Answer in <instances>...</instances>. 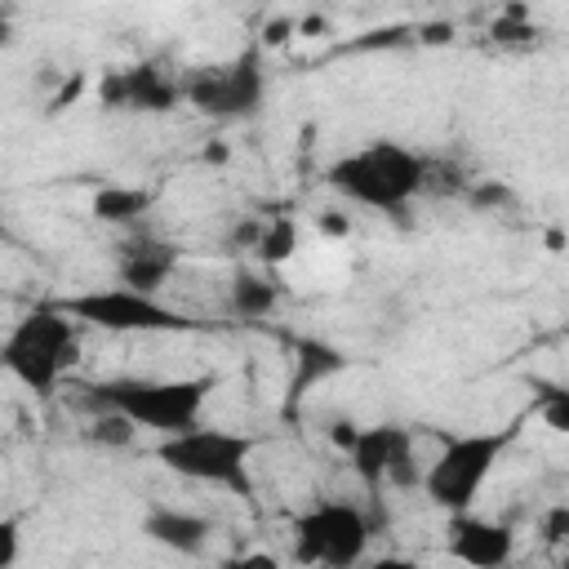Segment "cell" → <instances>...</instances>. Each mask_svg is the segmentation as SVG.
<instances>
[{"mask_svg": "<svg viewBox=\"0 0 569 569\" xmlns=\"http://www.w3.org/2000/svg\"><path fill=\"white\" fill-rule=\"evenodd\" d=\"M133 436H138V427H129L120 413H93L84 427V440H93L102 449H129Z\"/></svg>", "mask_w": 569, "mask_h": 569, "instance_id": "obj_18", "label": "cell"}, {"mask_svg": "<svg viewBox=\"0 0 569 569\" xmlns=\"http://www.w3.org/2000/svg\"><path fill=\"white\" fill-rule=\"evenodd\" d=\"M218 387V373H191V378H102L84 387V405L93 413H120L138 431L178 436L200 427L204 400Z\"/></svg>", "mask_w": 569, "mask_h": 569, "instance_id": "obj_1", "label": "cell"}, {"mask_svg": "<svg viewBox=\"0 0 569 569\" xmlns=\"http://www.w3.org/2000/svg\"><path fill=\"white\" fill-rule=\"evenodd\" d=\"M325 182L342 200H351L360 209L400 213L427 191V160L405 142L373 138V142H365L356 151H342L325 169Z\"/></svg>", "mask_w": 569, "mask_h": 569, "instance_id": "obj_2", "label": "cell"}, {"mask_svg": "<svg viewBox=\"0 0 569 569\" xmlns=\"http://www.w3.org/2000/svg\"><path fill=\"white\" fill-rule=\"evenodd\" d=\"M365 569H422L413 556H373Z\"/></svg>", "mask_w": 569, "mask_h": 569, "instance_id": "obj_24", "label": "cell"}, {"mask_svg": "<svg viewBox=\"0 0 569 569\" xmlns=\"http://www.w3.org/2000/svg\"><path fill=\"white\" fill-rule=\"evenodd\" d=\"M93 218L98 222H111V227H129L138 222L147 209H151V191L147 187H120V182H107L93 191Z\"/></svg>", "mask_w": 569, "mask_h": 569, "instance_id": "obj_16", "label": "cell"}, {"mask_svg": "<svg viewBox=\"0 0 569 569\" xmlns=\"http://www.w3.org/2000/svg\"><path fill=\"white\" fill-rule=\"evenodd\" d=\"M218 569H280V556H271V551H236V556H222Z\"/></svg>", "mask_w": 569, "mask_h": 569, "instance_id": "obj_20", "label": "cell"}, {"mask_svg": "<svg viewBox=\"0 0 569 569\" xmlns=\"http://www.w3.org/2000/svg\"><path fill=\"white\" fill-rule=\"evenodd\" d=\"M338 369H347V356H342L338 347H329V342H320V338H302V342L293 347V382H289V400L298 405L316 382L333 378Z\"/></svg>", "mask_w": 569, "mask_h": 569, "instance_id": "obj_14", "label": "cell"}, {"mask_svg": "<svg viewBox=\"0 0 569 569\" xmlns=\"http://www.w3.org/2000/svg\"><path fill=\"white\" fill-rule=\"evenodd\" d=\"M356 480L378 498L387 485L391 489H413L422 485V467L413 458V431L400 422H369L356 427L351 440L342 445Z\"/></svg>", "mask_w": 569, "mask_h": 569, "instance_id": "obj_9", "label": "cell"}, {"mask_svg": "<svg viewBox=\"0 0 569 569\" xmlns=\"http://www.w3.org/2000/svg\"><path fill=\"white\" fill-rule=\"evenodd\" d=\"M98 98L107 111H173L182 102V76L160 71V62H138L124 71H107L98 80Z\"/></svg>", "mask_w": 569, "mask_h": 569, "instance_id": "obj_10", "label": "cell"}, {"mask_svg": "<svg viewBox=\"0 0 569 569\" xmlns=\"http://www.w3.org/2000/svg\"><path fill=\"white\" fill-rule=\"evenodd\" d=\"M320 231H329V236H342V231H347V218H333V213H325V218H320Z\"/></svg>", "mask_w": 569, "mask_h": 569, "instance_id": "obj_25", "label": "cell"}, {"mask_svg": "<svg viewBox=\"0 0 569 569\" xmlns=\"http://www.w3.org/2000/svg\"><path fill=\"white\" fill-rule=\"evenodd\" d=\"M227 302H231V316H240V320H267L280 302V284L262 271H236Z\"/></svg>", "mask_w": 569, "mask_h": 569, "instance_id": "obj_15", "label": "cell"}, {"mask_svg": "<svg viewBox=\"0 0 569 569\" xmlns=\"http://www.w3.org/2000/svg\"><path fill=\"white\" fill-rule=\"evenodd\" d=\"M445 551L467 569H507L516 556V529L507 520L462 511V516H449Z\"/></svg>", "mask_w": 569, "mask_h": 569, "instance_id": "obj_11", "label": "cell"}, {"mask_svg": "<svg viewBox=\"0 0 569 569\" xmlns=\"http://www.w3.org/2000/svg\"><path fill=\"white\" fill-rule=\"evenodd\" d=\"M253 449H258L253 436H240L227 427H204V422L156 440L160 467H169L173 476H182L191 485L227 489L236 498H253Z\"/></svg>", "mask_w": 569, "mask_h": 569, "instance_id": "obj_4", "label": "cell"}, {"mask_svg": "<svg viewBox=\"0 0 569 569\" xmlns=\"http://www.w3.org/2000/svg\"><path fill=\"white\" fill-rule=\"evenodd\" d=\"M173 271H178V249L151 231H138L116 244V276L133 293L160 298V289L173 280Z\"/></svg>", "mask_w": 569, "mask_h": 569, "instance_id": "obj_12", "label": "cell"}, {"mask_svg": "<svg viewBox=\"0 0 569 569\" xmlns=\"http://www.w3.org/2000/svg\"><path fill=\"white\" fill-rule=\"evenodd\" d=\"M262 98H267V71L258 49H244L227 62L191 67L182 76V102H191L200 116L213 120H244L262 107Z\"/></svg>", "mask_w": 569, "mask_h": 569, "instance_id": "obj_8", "label": "cell"}, {"mask_svg": "<svg viewBox=\"0 0 569 569\" xmlns=\"http://www.w3.org/2000/svg\"><path fill=\"white\" fill-rule=\"evenodd\" d=\"M565 533H569V507H565V502H556V507L547 511V520H542V538H547L551 547H560V542H565Z\"/></svg>", "mask_w": 569, "mask_h": 569, "instance_id": "obj_21", "label": "cell"}, {"mask_svg": "<svg viewBox=\"0 0 569 569\" xmlns=\"http://www.w3.org/2000/svg\"><path fill=\"white\" fill-rule=\"evenodd\" d=\"M547 418H551L556 431H569V400H565V391H551V400H547Z\"/></svg>", "mask_w": 569, "mask_h": 569, "instance_id": "obj_23", "label": "cell"}, {"mask_svg": "<svg viewBox=\"0 0 569 569\" xmlns=\"http://www.w3.org/2000/svg\"><path fill=\"white\" fill-rule=\"evenodd\" d=\"M76 351H80V325L58 302H40L22 311L0 338V369L22 391L44 400L58 391L62 373L76 365Z\"/></svg>", "mask_w": 569, "mask_h": 569, "instance_id": "obj_3", "label": "cell"}, {"mask_svg": "<svg viewBox=\"0 0 569 569\" xmlns=\"http://www.w3.org/2000/svg\"><path fill=\"white\" fill-rule=\"evenodd\" d=\"M253 253L262 258V267H280V262H289V258L298 253V222L284 218V213L271 218V222H262V236H258Z\"/></svg>", "mask_w": 569, "mask_h": 569, "instance_id": "obj_17", "label": "cell"}, {"mask_svg": "<svg viewBox=\"0 0 569 569\" xmlns=\"http://www.w3.org/2000/svg\"><path fill=\"white\" fill-rule=\"evenodd\" d=\"M142 533L164 547V551H178V556H204L209 538H213V525L200 516V511H187V507H173V502H151L142 511Z\"/></svg>", "mask_w": 569, "mask_h": 569, "instance_id": "obj_13", "label": "cell"}, {"mask_svg": "<svg viewBox=\"0 0 569 569\" xmlns=\"http://www.w3.org/2000/svg\"><path fill=\"white\" fill-rule=\"evenodd\" d=\"M18 556H22V520L0 516V569H13Z\"/></svg>", "mask_w": 569, "mask_h": 569, "instance_id": "obj_19", "label": "cell"}, {"mask_svg": "<svg viewBox=\"0 0 569 569\" xmlns=\"http://www.w3.org/2000/svg\"><path fill=\"white\" fill-rule=\"evenodd\" d=\"M258 236H262V222H253V218H244V222H236V231H231V249H253L258 244Z\"/></svg>", "mask_w": 569, "mask_h": 569, "instance_id": "obj_22", "label": "cell"}, {"mask_svg": "<svg viewBox=\"0 0 569 569\" xmlns=\"http://www.w3.org/2000/svg\"><path fill=\"white\" fill-rule=\"evenodd\" d=\"M520 436V422H507L498 431H462V436H449L445 449L436 453L431 467H422V489L427 498L449 511V516H462L476 507L485 480L493 476V467L502 462L507 445Z\"/></svg>", "mask_w": 569, "mask_h": 569, "instance_id": "obj_5", "label": "cell"}, {"mask_svg": "<svg viewBox=\"0 0 569 569\" xmlns=\"http://www.w3.org/2000/svg\"><path fill=\"white\" fill-rule=\"evenodd\" d=\"M58 307L84 325V329H107V333H196L204 329L200 320H191L187 311L133 293L124 284H102V289H84V293H67L58 298Z\"/></svg>", "mask_w": 569, "mask_h": 569, "instance_id": "obj_7", "label": "cell"}, {"mask_svg": "<svg viewBox=\"0 0 569 569\" xmlns=\"http://www.w3.org/2000/svg\"><path fill=\"white\" fill-rule=\"evenodd\" d=\"M373 516L360 502H316L293 520V560L302 569H356L373 542Z\"/></svg>", "mask_w": 569, "mask_h": 569, "instance_id": "obj_6", "label": "cell"}, {"mask_svg": "<svg viewBox=\"0 0 569 569\" xmlns=\"http://www.w3.org/2000/svg\"><path fill=\"white\" fill-rule=\"evenodd\" d=\"M13 40V18H9V9H0V49Z\"/></svg>", "mask_w": 569, "mask_h": 569, "instance_id": "obj_26", "label": "cell"}, {"mask_svg": "<svg viewBox=\"0 0 569 569\" xmlns=\"http://www.w3.org/2000/svg\"><path fill=\"white\" fill-rule=\"evenodd\" d=\"M422 40H431V44H440V40H449V27H427V31H422Z\"/></svg>", "mask_w": 569, "mask_h": 569, "instance_id": "obj_27", "label": "cell"}]
</instances>
